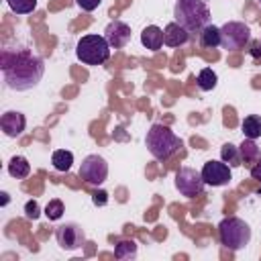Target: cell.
<instances>
[{
    "label": "cell",
    "mask_w": 261,
    "mask_h": 261,
    "mask_svg": "<svg viewBox=\"0 0 261 261\" xmlns=\"http://www.w3.org/2000/svg\"><path fill=\"white\" fill-rule=\"evenodd\" d=\"M220 159L230 165V167H239L243 163V157H241V149L232 143H224L222 149H220Z\"/></svg>",
    "instance_id": "cell-17"
},
{
    "label": "cell",
    "mask_w": 261,
    "mask_h": 261,
    "mask_svg": "<svg viewBox=\"0 0 261 261\" xmlns=\"http://www.w3.org/2000/svg\"><path fill=\"white\" fill-rule=\"evenodd\" d=\"M104 37L112 49H122L130 41V27L122 20H112L104 29Z\"/></svg>",
    "instance_id": "cell-11"
},
{
    "label": "cell",
    "mask_w": 261,
    "mask_h": 261,
    "mask_svg": "<svg viewBox=\"0 0 261 261\" xmlns=\"http://www.w3.org/2000/svg\"><path fill=\"white\" fill-rule=\"evenodd\" d=\"M75 4H77L82 10L92 12V10H96V8L102 4V0H75Z\"/></svg>",
    "instance_id": "cell-26"
},
{
    "label": "cell",
    "mask_w": 261,
    "mask_h": 261,
    "mask_svg": "<svg viewBox=\"0 0 261 261\" xmlns=\"http://www.w3.org/2000/svg\"><path fill=\"white\" fill-rule=\"evenodd\" d=\"M173 16L175 22L186 27L190 33H200L206 24H210L208 0H175Z\"/></svg>",
    "instance_id": "cell-3"
},
{
    "label": "cell",
    "mask_w": 261,
    "mask_h": 261,
    "mask_svg": "<svg viewBox=\"0 0 261 261\" xmlns=\"http://www.w3.org/2000/svg\"><path fill=\"white\" fill-rule=\"evenodd\" d=\"M80 177L86 181V184H92V186H102L108 177V163L104 157H100L98 153H92L88 157L82 159V165H80Z\"/></svg>",
    "instance_id": "cell-7"
},
{
    "label": "cell",
    "mask_w": 261,
    "mask_h": 261,
    "mask_svg": "<svg viewBox=\"0 0 261 261\" xmlns=\"http://www.w3.org/2000/svg\"><path fill=\"white\" fill-rule=\"evenodd\" d=\"M145 143H147V149L149 153L157 159V161H167L173 153H177L181 149V139L165 124L161 122H155L151 124V128L147 130V137H145Z\"/></svg>",
    "instance_id": "cell-2"
},
{
    "label": "cell",
    "mask_w": 261,
    "mask_h": 261,
    "mask_svg": "<svg viewBox=\"0 0 261 261\" xmlns=\"http://www.w3.org/2000/svg\"><path fill=\"white\" fill-rule=\"evenodd\" d=\"M175 188L181 196L186 198H196L204 190V179L202 173L196 171L194 167H179L175 173Z\"/></svg>",
    "instance_id": "cell-8"
},
{
    "label": "cell",
    "mask_w": 261,
    "mask_h": 261,
    "mask_svg": "<svg viewBox=\"0 0 261 261\" xmlns=\"http://www.w3.org/2000/svg\"><path fill=\"white\" fill-rule=\"evenodd\" d=\"M110 43L104 35H86L75 45V55L86 65H100L110 57Z\"/></svg>",
    "instance_id": "cell-5"
},
{
    "label": "cell",
    "mask_w": 261,
    "mask_h": 261,
    "mask_svg": "<svg viewBox=\"0 0 261 261\" xmlns=\"http://www.w3.org/2000/svg\"><path fill=\"white\" fill-rule=\"evenodd\" d=\"M249 41H251V29L245 22L228 20L220 27V47H224L226 51L243 49Z\"/></svg>",
    "instance_id": "cell-6"
},
{
    "label": "cell",
    "mask_w": 261,
    "mask_h": 261,
    "mask_svg": "<svg viewBox=\"0 0 261 261\" xmlns=\"http://www.w3.org/2000/svg\"><path fill=\"white\" fill-rule=\"evenodd\" d=\"M55 241L63 251H75L86 243V232L75 222H65L55 228Z\"/></svg>",
    "instance_id": "cell-9"
},
{
    "label": "cell",
    "mask_w": 261,
    "mask_h": 261,
    "mask_svg": "<svg viewBox=\"0 0 261 261\" xmlns=\"http://www.w3.org/2000/svg\"><path fill=\"white\" fill-rule=\"evenodd\" d=\"M2 196H4V198H2V204H8V194H6V192H2Z\"/></svg>",
    "instance_id": "cell-29"
},
{
    "label": "cell",
    "mask_w": 261,
    "mask_h": 261,
    "mask_svg": "<svg viewBox=\"0 0 261 261\" xmlns=\"http://www.w3.org/2000/svg\"><path fill=\"white\" fill-rule=\"evenodd\" d=\"M198 88L200 90H204V92H210V90H214L216 88V84H218V75H216V71H212L210 67H204L200 73H198Z\"/></svg>",
    "instance_id": "cell-21"
},
{
    "label": "cell",
    "mask_w": 261,
    "mask_h": 261,
    "mask_svg": "<svg viewBox=\"0 0 261 261\" xmlns=\"http://www.w3.org/2000/svg\"><path fill=\"white\" fill-rule=\"evenodd\" d=\"M8 173L14 177V179H24L29 173H31V163L27 161V157L22 155H14L8 163Z\"/></svg>",
    "instance_id": "cell-16"
},
{
    "label": "cell",
    "mask_w": 261,
    "mask_h": 261,
    "mask_svg": "<svg viewBox=\"0 0 261 261\" xmlns=\"http://www.w3.org/2000/svg\"><path fill=\"white\" fill-rule=\"evenodd\" d=\"M200 45L206 49H216L220 47V29L214 24H206L200 31Z\"/></svg>",
    "instance_id": "cell-15"
},
{
    "label": "cell",
    "mask_w": 261,
    "mask_h": 261,
    "mask_svg": "<svg viewBox=\"0 0 261 261\" xmlns=\"http://www.w3.org/2000/svg\"><path fill=\"white\" fill-rule=\"evenodd\" d=\"M51 163H53V167L57 171H69L71 169V163H73V153L71 151H65V149H57L51 155Z\"/></svg>",
    "instance_id": "cell-19"
},
{
    "label": "cell",
    "mask_w": 261,
    "mask_h": 261,
    "mask_svg": "<svg viewBox=\"0 0 261 261\" xmlns=\"http://www.w3.org/2000/svg\"><path fill=\"white\" fill-rule=\"evenodd\" d=\"M241 128H243V135L247 139H259L261 137V116L259 114H249L243 120Z\"/></svg>",
    "instance_id": "cell-20"
},
{
    "label": "cell",
    "mask_w": 261,
    "mask_h": 261,
    "mask_svg": "<svg viewBox=\"0 0 261 261\" xmlns=\"http://www.w3.org/2000/svg\"><path fill=\"white\" fill-rule=\"evenodd\" d=\"M218 237H220V243L228 251H241L251 241V226L243 218L228 216V218L220 220V224H218Z\"/></svg>",
    "instance_id": "cell-4"
},
{
    "label": "cell",
    "mask_w": 261,
    "mask_h": 261,
    "mask_svg": "<svg viewBox=\"0 0 261 261\" xmlns=\"http://www.w3.org/2000/svg\"><path fill=\"white\" fill-rule=\"evenodd\" d=\"M259 4H261V0H259Z\"/></svg>",
    "instance_id": "cell-31"
},
{
    "label": "cell",
    "mask_w": 261,
    "mask_h": 261,
    "mask_svg": "<svg viewBox=\"0 0 261 261\" xmlns=\"http://www.w3.org/2000/svg\"><path fill=\"white\" fill-rule=\"evenodd\" d=\"M141 43L149 49V51H157L163 45V29H159L157 24H149L143 29L141 33Z\"/></svg>",
    "instance_id": "cell-14"
},
{
    "label": "cell",
    "mask_w": 261,
    "mask_h": 261,
    "mask_svg": "<svg viewBox=\"0 0 261 261\" xmlns=\"http://www.w3.org/2000/svg\"><path fill=\"white\" fill-rule=\"evenodd\" d=\"M114 257L120 259V261L135 259V257H137V243L130 241V239H122V241H118L116 247H114Z\"/></svg>",
    "instance_id": "cell-18"
},
{
    "label": "cell",
    "mask_w": 261,
    "mask_h": 261,
    "mask_svg": "<svg viewBox=\"0 0 261 261\" xmlns=\"http://www.w3.org/2000/svg\"><path fill=\"white\" fill-rule=\"evenodd\" d=\"M92 202H94L96 206H104V204L108 202V194H106L104 190H98V192H94V196H92Z\"/></svg>",
    "instance_id": "cell-27"
},
{
    "label": "cell",
    "mask_w": 261,
    "mask_h": 261,
    "mask_svg": "<svg viewBox=\"0 0 261 261\" xmlns=\"http://www.w3.org/2000/svg\"><path fill=\"white\" fill-rule=\"evenodd\" d=\"M239 149H241L243 161H253V159L259 157V147H257L255 139H247V137H245V141L239 145Z\"/></svg>",
    "instance_id": "cell-22"
},
{
    "label": "cell",
    "mask_w": 261,
    "mask_h": 261,
    "mask_svg": "<svg viewBox=\"0 0 261 261\" xmlns=\"http://www.w3.org/2000/svg\"><path fill=\"white\" fill-rule=\"evenodd\" d=\"M4 84L10 90L27 92L35 88L45 73V59L31 47H4L0 55Z\"/></svg>",
    "instance_id": "cell-1"
},
{
    "label": "cell",
    "mask_w": 261,
    "mask_h": 261,
    "mask_svg": "<svg viewBox=\"0 0 261 261\" xmlns=\"http://www.w3.org/2000/svg\"><path fill=\"white\" fill-rule=\"evenodd\" d=\"M251 177H253V179H259V181H261V159H259V161H257V165H255V167L251 169Z\"/></svg>",
    "instance_id": "cell-28"
},
{
    "label": "cell",
    "mask_w": 261,
    "mask_h": 261,
    "mask_svg": "<svg viewBox=\"0 0 261 261\" xmlns=\"http://www.w3.org/2000/svg\"><path fill=\"white\" fill-rule=\"evenodd\" d=\"M190 41V31L179 22H169L163 29V43L167 47H181Z\"/></svg>",
    "instance_id": "cell-13"
},
{
    "label": "cell",
    "mask_w": 261,
    "mask_h": 261,
    "mask_svg": "<svg viewBox=\"0 0 261 261\" xmlns=\"http://www.w3.org/2000/svg\"><path fill=\"white\" fill-rule=\"evenodd\" d=\"M39 214H41V210H39L37 200H29V202L24 204V216H27V218H31V220H37V218H39Z\"/></svg>",
    "instance_id": "cell-25"
},
{
    "label": "cell",
    "mask_w": 261,
    "mask_h": 261,
    "mask_svg": "<svg viewBox=\"0 0 261 261\" xmlns=\"http://www.w3.org/2000/svg\"><path fill=\"white\" fill-rule=\"evenodd\" d=\"M10 10L16 14H29L37 8V0H6Z\"/></svg>",
    "instance_id": "cell-23"
},
{
    "label": "cell",
    "mask_w": 261,
    "mask_h": 261,
    "mask_svg": "<svg viewBox=\"0 0 261 261\" xmlns=\"http://www.w3.org/2000/svg\"><path fill=\"white\" fill-rule=\"evenodd\" d=\"M202 179L208 186H226L232 175H230V165L224 161H206L202 167Z\"/></svg>",
    "instance_id": "cell-10"
},
{
    "label": "cell",
    "mask_w": 261,
    "mask_h": 261,
    "mask_svg": "<svg viewBox=\"0 0 261 261\" xmlns=\"http://www.w3.org/2000/svg\"><path fill=\"white\" fill-rule=\"evenodd\" d=\"M24 126H27V118H24V114L18 112V110H8V112H4L2 118H0V128H2V133H4L6 137H10V139L20 137L22 130H24Z\"/></svg>",
    "instance_id": "cell-12"
},
{
    "label": "cell",
    "mask_w": 261,
    "mask_h": 261,
    "mask_svg": "<svg viewBox=\"0 0 261 261\" xmlns=\"http://www.w3.org/2000/svg\"><path fill=\"white\" fill-rule=\"evenodd\" d=\"M63 212H65V206H63V202L57 200V198L49 200V204L45 206V216H47L49 220H59V218L63 216Z\"/></svg>",
    "instance_id": "cell-24"
},
{
    "label": "cell",
    "mask_w": 261,
    "mask_h": 261,
    "mask_svg": "<svg viewBox=\"0 0 261 261\" xmlns=\"http://www.w3.org/2000/svg\"><path fill=\"white\" fill-rule=\"evenodd\" d=\"M259 196H261V192H259Z\"/></svg>",
    "instance_id": "cell-30"
}]
</instances>
